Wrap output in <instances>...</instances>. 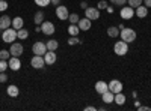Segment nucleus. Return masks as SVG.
<instances>
[{"mask_svg": "<svg viewBox=\"0 0 151 111\" xmlns=\"http://www.w3.org/2000/svg\"><path fill=\"white\" fill-rule=\"evenodd\" d=\"M113 53H115L116 56H125L129 53V44L125 41H118L115 42V45H113Z\"/></svg>", "mask_w": 151, "mask_h": 111, "instance_id": "nucleus-1", "label": "nucleus"}, {"mask_svg": "<svg viewBox=\"0 0 151 111\" xmlns=\"http://www.w3.org/2000/svg\"><path fill=\"white\" fill-rule=\"evenodd\" d=\"M121 39L122 41H125L127 44H130V42H133V41H136V32L133 30V29H129V27H124L122 30H121Z\"/></svg>", "mask_w": 151, "mask_h": 111, "instance_id": "nucleus-2", "label": "nucleus"}, {"mask_svg": "<svg viewBox=\"0 0 151 111\" xmlns=\"http://www.w3.org/2000/svg\"><path fill=\"white\" fill-rule=\"evenodd\" d=\"M2 39L6 44L15 42V39H17V30L15 29H5L3 33H2Z\"/></svg>", "mask_w": 151, "mask_h": 111, "instance_id": "nucleus-3", "label": "nucleus"}, {"mask_svg": "<svg viewBox=\"0 0 151 111\" xmlns=\"http://www.w3.org/2000/svg\"><path fill=\"white\" fill-rule=\"evenodd\" d=\"M32 51H33L35 56H44L48 50H47V45H45L44 42L36 41V42L33 44V47H32Z\"/></svg>", "mask_w": 151, "mask_h": 111, "instance_id": "nucleus-4", "label": "nucleus"}, {"mask_svg": "<svg viewBox=\"0 0 151 111\" xmlns=\"http://www.w3.org/2000/svg\"><path fill=\"white\" fill-rule=\"evenodd\" d=\"M56 17L59 18V20H68V17H70V12H68V8L67 6H64V5H58L56 6Z\"/></svg>", "mask_w": 151, "mask_h": 111, "instance_id": "nucleus-5", "label": "nucleus"}, {"mask_svg": "<svg viewBox=\"0 0 151 111\" xmlns=\"http://www.w3.org/2000/svg\"><path fill=\"white\" fill-rule=\"evenodd\" d=\"M30 65H32V68H35V69H42V68L45 66L44 56H33L32 60H30Z\"/></svg>", "mask_w": 151, "mask_h": 111, "instance_id": "nucleus-6", "label": "nucleus"}, {"mask_svg": "<svg viewBox=\"0 0 151 111\" xmlns=\"http://www.w3.org/2000/svg\"><path fill=\"white\" fill-rule=\"evenodd\" d=\"M85 17L89 18L91 21L98 20V18H100V11H98V8H89V6H88V8L85 9Z\"/></svg>", "mask_w": 151, "mask_h": 111, "instance_id": "nucleus-7", "label": "nucleus"}, {"mask_svg": "<svg viewBox=\"0 0 151 111\" xmlns=\"http://www.w3.org/2000/svg\"><path fill=\"white\" fill-rule=\"evenodd\" d=\"M55 24L53 23H50V21H44L42 24H41V32L44 33V35H47V36H52L53 33H55Z\"/></svg>", "mask_w": 151, "mask_h": 111, "instance_id": "nucleus-8", "label": "nucleus"}, {"mask_svg": "<svg viewBox=\"0 0 151 111\" xmlns=\"http://www.w3.org/2000/svg\"><path fill=\"white\" fill-rule=\"evenodd\" d=\"M119 14H121L122 20H130L132 17H134V9L132 6H122Z\"/></svg>", "mask_w": 151, "mask_h": 111, "instance_id": "nucleus-9", "label": "nucleus"}, {"mask_svg": "<svg viewBox=\"0 0 151 111\" xmlns=\"http://www.w3.org/2000/svg\"><path fill=\"white\" fill-rule=\"evenodd\" d=\"M8 65L12 71H20L21 69V62H20V57H15V56H11L9 60H8Z\"/></svg>", "mask_w": 151, "mask_h": 111, "instance_id": "nucleus-10", "label": "nucleus"}, {"mask_svg": "<svg viewBox=\"0 0 151 111\" xmlns=\"http://www.w3.org/2000/svg\"><path fill=\"white\" fill-rule=\"evenodd\" d=\"M9 53H11V56L20 57L23 54V45L18 44V42H12L11 44V48H9Z\"/></svg>", "mask_w": 151, "mask_h": 111, "instance_id": "nucleus-11", "label": "nucleus"}, {"mask_svg": "<svg viewBox=\"0 0 151 111\" xmlns=\"http://www.w3.org/2000/svg\"><path fill=\"white\" fill-rule=\"evenodd\" d=\"M109 90H110L112 93H119V92H122V83H121L119 80H112V81L109 83Z\"/></svg>", "mask_w": 151, "mask_h": 111, "instance_id": "nucleus-12", "label": "nucleus"}, {"mask_svg": "<svg viewBox=\"0 0 151 111\" xmlns=\"http://www.w3.org/2000/svg\"><path fill=\"white\" fill-rule=\"evenodd\" d=\"M44 60H45V65H55L56 60H58V56H56L55 51H50V50H48V51L44 54Z\"/></svg>", "mask_w": 151, "mask_h": 111, "instance_id": "nucleus-13", "label": "nucleus"}, {"mask_svg": "<svg viewBox=\"0 0 151 111\" xmlns=\"http://www.w3.org/2000/svg\"><path fill=\"white\" fill-rule=\"evenodd\" d=\"M109 90V84L106 83V81H97L95 83V92L98 93V95H103L104 92H107Z\"/></svg>", "mask_w": 151, "mask_h": 111, "instance_id": "nucleus-14", "label": "nucleus"}, {"mask_svg": "<svg viewBox=\"0 0 151 111\" xmlns=\"http://www.w3.org/2000/svg\"><path fill=\"white\" fill-rule=\"evenodd\" d=\"M77 26H79V29L80 30H83V32H88L91 29V20L89 18H80L79 20V23H77Z\"/></svg>", "mask_w": 151, "mask_h": 111, "instance_id": "nucleus-15", "label": "nucleus"}, {"mask_svg": "<svg viewBox=\"0 0 151 111\" xmlns=\"http://www.w3.org/2000/svg\"><path fill=\"white\" fill-rule=\"evenodd\" d=\"M12 26V20L8 15L0 17V29H9Z\"/></svg>", "mask_w": 151, "mask_h": 111, "instance_id": "nucleus-16", "label": "nucleus"}, {"mask_svg": "<svg viewBox=\"0 0 151 111\" xmlns=\"http://www.w3.org/2000/svg\"><path fill=\"white\" fill-rule=\"evenodd\" d=\"M101 99H103L104 104H112L113 99H115V93H112L110 90H107V92H104V93L101 95Z\"/></svg>", "mask_w": 151, "mask_h": 111, "instance_id": "nucleus-17", "label": "nucleus"}, {"mask_svg": "<svg viewBox=\"0 0 151 111\" xmlns=\"http://www.w3.org/2000/svg\"><path fill=\"white\" fill-rule=\"evenodd\" d=\"M148 15V8L145 5H141V6H137L136 8V17H139V18H145Z\"/></svg>", "mask_w": 151, "mask_h": 111, "instance_id": "nucleus-18", "label": "nucleus"}, {"mask_svg": "<svg viewBox=\"0 0 151 111\" xmlns=\"http://www.w3.org/2000/svg\"><path fill=\"white\" fill-rule=\"evenodd\" d=\"M113 102H115L116 105H124L125 104V95L122 92L115 93V99H113Z\"/></svg>", "mask_w": 151, "mask_h": 111, "instance_id": "nucleus-19", "label": "nucleus"}, {"mask_svg": "<svg viewBox=\"0 0 151 111\" xmlns=\"http://www.w3.org/2000/svg\"><path fill=\"white\" fill-rule=\"evenodd\" d=\"M33 21H35L36 26H41V24L44 23V12L42 11H38L36 14H35V17H33Z\"/></svg>", "mask_w": 151, "mask_h": 111, "instance_id": "nucleus-20", "label": "nucleus"}, {"mask_svg": "<svg viewBox=\"0 0 151 111\" xmlns=\"http://www.w3.org/2000/svg\"><path fill=\"white\" fill-rule=\"evenodd\" d=\"M23 26H24V20H23L21 17H15L14 20H12V27H14L15 30L21 29Z\"/></svg>", "mask_w": 151, "mask_h": 111, "instance_id": "nucleus-21", "label": "nucleus"}, {"mask_svg": "<svg viewBox=\"0 0 151 111\" xmlns=\"http://www.w3.org/2000/svg\"><path fill=\"white\" fill-rule=\"evenodd\" d=\"M6 92H8V95H9L11 98H17V96H18V93H20L18 87H17V86H14V84L9 86V87L6 89Z\"/></svg>", "mask_w": 151, "mask_h": 111, "instance_id": "nucleus-22", "label": "nucleus"}, {"mask_svg": "<svg viewBox=\"0 0 151 111\" xmlns=\"http://www.w3.org/2000/svg\"><path fill=\"white\" fill-rule=\"evenodd\" d=\"M17 38H18V39H23V41L27 39V38H29V30H27V29H23V27L18 29V30H17Z\"/></svg>", "mask_w": 151, "mask_h": 111, "instance_id": "nucleus-23", "label": "nucleus"}, {"mask_svg": "<svg viewBox=\"0 0 151 111\" xmlns=\"http://www.w3.org/2000/svg\"><path fill=\"white\" fill-rule=\"evenodd\" d=\"M45 45H47V50H50V51H56V50H58V47H59V42L55 41V39H50V41L45 42Z\"/></svg>", "mask_w": 151, "mask_h": 111, "instance_id": "nucleus-24", "label": "nucleus"}, {"mask_svg": "<svg viewBox=\"0 0 151 111\" xmlns=\"http://www.w3.org/2000/svg\"><path fill=\"white\" fill-rule=\"evenodd\" d=\"M119 33H121V30L118 29V27H109L107 29V36H110V38H118L119 36Z\"/></svg>", "mask_w": 151, "mask_h": 111, "instance_id": "nucleus-25", "label": "nucleus"}, {"mask_svg": "<svg viewBox=\"0 0 151 111\" xmlns=\"http://www.w3.org/2000/svg\"><path fill=\"white\" fill-rule=\"evenodd\" d=\"M68 33H70L71 36H77V35L80 33V29H79L77 24H71V26L68 27Z\"/></svg>", "mask_w": 151, "mask_h": 111, "instance_id": "nucleus-26", "label": "nucleus"}, {"mask_svg": "<svg viewBox=\"0 0 151 111\" xmlns=\"http://www.w3.org/2000/svg\"><path fill=\"white\" fill-rule=\"evenodd\" d=\"M127 3H129V6H132L133 9H136L137 6L142 5V0H127Z\"/></svg>", "mask_w": 151, "mask_h": 111, "instance_id": "nucleus-27", "label": "nucleus"}, {"mask_svg": "<svg viewBox=\"0 0 151 111\" xmlns=\"http://www.w3.org/2000/svg\"><path fill=\"white\" fill-rule=\"evenodd\" d=\"M79 20H80V17H79L77 14H70V17H68V21H70L71 24H77Z\"/></svg>", "mask_w": 151, "mask_h": 111, "instance_id": "nucleus-28", "label": "nucleus"}, {"mask_svg": "<svg viewBox=\"0 0 151 111\" xmlns=\"http://www.w3.org/2000/svg\"><path fill=\"white\" fill-rule=\"evenodd\" d=\"M33 2H35V5L41 6V8H45L50 5V0H33Z\"/></svg>", "mask_w": 151, "mask_h": 111, "instance_id": "nucleus-29", "label": "nucleus"}, {"mask_svg": "<svg viewBox=\"0 0 151 111\" xmlns=\"http://www.w3.org/2000/svg\"><path fill=\"white\" fill-rule=\"evenodd\" d=\"M8 68H9L8 60H2V59H0V72H5Z\"/></svg>", "mask_w": 151, "mask_h": 111, "instance_id": "nucleus-30", "label": "nucleus"}, {"mask_svg": "<svg viewBox=\"0 0 151 111\" xmlns=\"http://www.w3.org/2000/svg\"><path fill=\"white\" fill-rule=\"evenodd\" d=\"M9 57H11V53L9 51H6V50L0 51V59H2V60H9Z\"/></svg>", "mask_w": 151, "mask_h": 111, "instance_id": "nucleus-31", "label": "nucleus"}, {"mask_svg": "<svg viewBox=\"0 0 151 111\" xmlns=\"http://www.w3.org/2000/svg\"><path fill=\"white\" fill-rule=\"evenodd\" d=\"M74 44H82V41L77 38V36H71L68 39V45H74Z\"/></svg>", "mask_w": 151, "mask_h": 111, "instance_id": "nucleus-32", "label": "nucleus"}, {"mask_svg": "<svg viewBox=\"0 0 151 111\" xmlns=\"http://www.w3.org/2000/svg\"><path fill=\"white\" fill-rule=\"evenodd\" d=\"M109 5H107V2L106 0H101V2H98V5H97V8H98V11H101V9H106Z\"/></svg>", "mask_w": 151, "mask_h": 111, "instance_id": "nucleus-33", "label": "nucleus"}, {"mask_svg": "<svg viewBox=\"0 0 151 111\" xmlns=\"http://www.w3.org/2000/svg\"><path fill=\"white\" fill-rule=\"evenodd\" d=\"M8 9V2L6 0H0V12H5Z\"/></svg>", "mask_w": 151, "mask_h": 111, "instance_id": "nucleus-34", "label": "nucleus"}, {"mask_svg": "<svg viewBox=\"0 0 151 111\" xmlns=\"http://www.w3.org/2000/svg\"><path fill=\"white\" fill-rule=\"evenodd\" d=\"M110 2L113 5H116V6H124L125 3H127V0H110Z\"/></svg>", "mask_w": 151, "mask_h": 111, "instance_id": "nucleus-35", "label": "nucleus"}, {"mask_svg": "<svg viewBox=\"0 0 151 111\" xmlns=\"http://www.w3.org/2000/svg\"><path fill=\"white\" fill-rule=\"evenodd\" d=\"M8 78H9V77L6 75L5 72H0V83H6V81H8Z\"/></svg>", "mask_w": 151, "mask_h": 111, "instance_id": "nucleus-36", "label": "nucleus"}, {"mask_svg": "<svg viewBox=\"0 0 151 111\" xmlns=\"http://www.w3.org/2000/svg\"><path fill=\"white\" fill-rule=\"evenodd\" d=\"M142 5H145L147 8H151V0H142Z\"/></svg>", "mask_w": 151, "mask_h": 111, "instance_id": "nucleus-37", "label": "nucleus"}, {"mask_svg": "<svg viewBox=\"0 0 151 111\" xmlns=\"http://www.w3.org/2000/svg\"><path fill=\"white\" fill-rule=\"evenodd\" d=\"M85 111H97V108L92 107V105H89V107H86V108H85Z\"/></svg>", "mask_w": 151, "mask_h": 111, "instance_id": "nucleus-38", "label": "nucleus"}, {"mask_svg": "<svg viewBox=\"0 0 151 111\" xmlns=\"http://www.w3.org/2000/svg\"><path fill=\"white\" fill-rule=\"evenodd\" d=\"M137 110H139V111H145V110H148V111H150L151 108H150V107H141V105H139V107H137Z\"/></svg>", "mask_w": 151, "mask_h": 111, "instance_id": "nucleus-39", "label": "nucleus"}, {"mask_svg": "<svg viewBox=\"0 0 151 111\" xmlns=\"http://www.w3.org/2000/svg\"><path fill=\"white\" fill-rule=\"evenodd\" d=\"M80 8H82V9L85 11V9L88 8V3H86V2H82V3H80Z\"/></svg>", "mask_w": 151, "mask_h": 111, "instance_id": "nucleus-40", "label": "nucleus"}, {"mask_svg": "<svg viewBox=\"0 0 151 111\" xmlns=\"http://www.w3.org/2000/svg\"><path fill=\"white\" fill-rule=\"evenodd\" d=\"M50 3H52V5H56V6H58V5L60 3V0H50Z\"/></svg>", "mask_w": 151, "mask_h": 111, "instance_id": "nucleus-41", "label": "nucleus"}, {"mask_svg": "<svg viewBox=\"0 0 151 111\" xmlns=\"http://www.w3.org/2000/svg\"><path fill=\"white\" fill-rule=\"evenodd\" d=\"M106 12H109V14H113V8H112V6H107V8H106Z\"/></svg>", "mask_w": 151, "mask_h": 111, "instance_id": "nucleus-42", "label": "nucleus"}, {"mask_svg": "<svg viewBox=\"0 0 151 111\" xmlns=\"http://www.w3.org/2000/svg\"><path fill=\"white\" fill-rule=\"evenodd\" d=\"M132 96H133L134 99H136V98H137V92H133V93H132Z\"/></svg>", "mask_w": 151, "mask_h": 111, "instance_id": "nucleus-43", "label": "nucleus"}]
</instances>
